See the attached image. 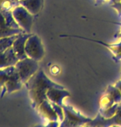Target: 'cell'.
Returning <instances> with one entry per match:
<instances>
[{
	"label": "cell",
	"mask_w": 121,
	"mask_h": 127,
	"mask_svg": "<svg viewBox=\"0 0 121 127\" xmlns=\"http://www.w3.org/2000/svg\"><path fill=\"white\" fill-rule=\"evenodd\" d=\"M29 92L30 98L32 101L33 108H38L45 100H46V93L51 88H64V86L53 82L47 77L42 69H39L27 82L25 83Z\"/></svg>",
	"instance_id": "6da1fadb"
},
{
	"label": "cell",
	"mask_w": 121,
	"mask_h": 127,
	"mask_svg": "<svg viewBox=\"0 0 121 127\" xmlns=\"http://www.w3.org/2000/svg\"><path fill=\"white\" fill-rule=\"evenodd\" d=\"M23 83L17 73L15 65L0 68V88L1 97L6 93H12L22 88Z\"/></svg>",
	"instance_id": "7a4b0ae2"
},
{
	"label": "cell",
	"mask_w": 121,
	"mask_h": 127,
	"mask_svg": "<svg viewBox=\"0 0 121 127\" xmlns=\"http://www.w3.org/2000/svg\"><path fill=\"white\" fill-rule=\"evenodd\" d=\"M15 67L23 84L39 70L38 61L30 57L18 60L15 64Z\"/></svg>",
	"instance_id": "3957f363"
},
{
	"label": "cell",
	"mask_w": 121,
	"mask_h": 127,
	"mask_svg": "<svg viewBox=\"0 0 121 127\" xmlns=\"http://www.w3.org/2000/svg\"><path fill=\"white\" fill-rule=\"evenodd\" d=\"M64 112V119L60 124V126L62 127H75L81 126L83 125H87L88 122H90L92 119L85 117L82 114L75 111L72 106H63Z\"/></svg>",
	"instance_id": "277c9868"
},
{
	"label": "cell",
	"mask_w": 121,
	"mask_h": 127,
	"mask_svg": "<svg viewBox=\"0 0 121 127\" xmlns=\"http://www.w3.org/2000/svg\"><path fill=\"white\" fill-rule=\"evenodd\" d=\"M25 51L27 57L36 60V61L42 60L45 55V49L38 35L32 34L27 39L25 45Z\"/></svg>",
	"instance_id": "5b68a950"
},
{
	"label": "cell",
	"mask_w": 121,
	"mask_h": 127,
	"mask_svg": "<svg viewBox=\"0 0 121 127\" xmlns=\"http://www.w3.org/2000/svg\"><path fill=\"white\" fill-rule=\"evenodd\" d=\"M15 20L19 27L26 33H30L33 24V15L22 5H18L12 10Z\"/></svg>",
	"instance_id": "8992f818"
},
{
	"label": "cell",
	"mask_w": 121,
	"mask_h": 127,
	"mask_svg": "<svg viewBox=\"0 0 121 127\" xmlns=\"http://www.w3.org/2000/svg\"><path fill=\"white\" fill-rule=\"evenodd\" d=\"M88 126H121V102L119 104L116 112L112 117L105 118L100 115V113L97 114V117L92 119L90 122L87 124Z\"/></svg>",
	"instance_id": "52a82bcc"
},
{
	"label": "cell",
	"mask_w": 121,
	"mask_h": 127,
	"mask_svg": "<svg viewBox=\"0 0 121 127\" xmlns=\"http://www.w3.org/2000/svg\"><path fill=\"white\" fill-rule=\"evenodd\" d=\"M121 102V92L115 86L110 85L105 91V94L101 100L102 109L108 108L115 103Z\"/></svg>",
	"instance_id": "ba28073f"
},
{
	"label": "cell",
	"mask_w": 121,
	"mask_h": 127,
	"mask_svg": "<svg viewBox=\"0 0 121 127\" xmlns=\"http://www.w3.org/2000/svg\"><path fill=\"white\" fill-rule=\"evenodd\" d=\"M32 34H31V33H26V32L20 33L16 38V40H14L12 46L13 48L15 54H16V55L19 60L25 59V58L27 57L26 51H25V45H26L27 39Z\"/></svg>",
	"instance_id": "9c48e42d"
},
{
	"label": "cell",
	"mask_w": 121,
	"mask_h": 127,
	"mask_svg": "<svg viewBox=\"0 0 121 127\" xmlns=\"http://www.w3.org/2000/svg\"><path fill=\"white\" fill-rule=\"evenodd\" d=\"M47 98L51 101L63 106H64V99L68 96H70V93L65 90L64 88H51L48 89L46 93Z\"/></svg>",
	"instance_id": "30bf717a"
},
{
	"label": "cell",
	"mask_w": 121,
	"mask_h": 127,
	"mask_svg": "<svg viewBox=\"0 0 121 127\" xmlns=\"http://www.w3.org/2000/svg\"><path fill=\"white\" fill-rule=\"evenodd\" d=\"M20 60L15 54L12 46L7 48L6 50L0 52V68L15 65Z\"/></svg>",
	"instance_id": "8fae6325"
},
{
	"label": "cell",
	"mask_w": 121,
	"mask_h": 127,
	"mask_svg": "<svg viewBox=\"0 0 121 127\" xmlns=\"http://www.w3.org/2000/svg\"><path fill=\"white\" fill-rule=\"evenodd\" d=\"M38 110L40 111V113L44 117L47 118L49 121H59V116H58L56 112H55L54 109L53 108L52 104L49 99L45 100L40 104L38 107Z\"/></svg>",
	"instance_id": "7c38bea8"
},
{
	"label": "cell",
	"mask_w": 121,
	"mask_h": 127,
	"mask_svg": "<svg viewBox=\"0 0 121 127\" xmlns=\"http://www.w3.org/2000/svg\"><path fill=\"white\" fill-rule=\"evenodd\" d=\"M25 32L22 28L15 29L10 27L6 23L3 14L0 12V38L8 37L14 35H18L20 33Z\"/></svg>",
	"instance_id": "4fadbf2b"
},
{
	"label": "cell",
	"mask_w": 121,
	"mask_h": 127,
	"mask_svg": "<svg viewBox=\"0 0 121 127\" xmlns=\"http://www.w3.org/2000/svg\"><path fill=\"white\" fill-rule=\"evenodd\" d=\"M20 5L26 7L33 16H36L42 8L43 0H20Z\"/></svg>",
	"instance_id": "5bb4252c"
},
{
	"label": "cell",
	"mask_w": 121,
	"mask_h": 127,
	"mask_svg": "<svg viewBox=\"0 0 121 127\" xmlns=\"http://www.w3.org/2000/svg\"><path fill=\"white\" fill-rule=\"evenodd\" d=\"M20 5V0H0V12L12 11V8Z\"/></svg>",
	"instance_id": "9a60e30c"
},
{
	"label": "cell",
	"mask_w": 121,
	"mask_h": 127,
	"mask_svg": "<svg viewBox=\"0 0 121 127\" xmlns=\"http://www.w3.org/2000/svg\"><path fill=\"white\" fill-rule=\"evenodd\" d=\"M4 16L5 21H6V23L10 27L12 28H15V29H20L21 27H19V25L17 24V22L15 20L13 15H12V11H4V12H1Z\"/></svg>",
	"instance_id": "2e32d148"
},
{
	"label": "cell",
	"mask_w": 121,
	"mask_h": 127,
	"mask_svg": "<svg viewBox=\"0 0 121 127\" xmlns=\"http://www.w3.org/2000/svg\"><path fill=\"white\" fill-rule=\"evenodd\" d=\"M17 35H12V36H8V37L0 38V52L4 51L7 48L12 46L14 40H16V38L17 37Z\"/></svg>",
	"instance_id": "e0dca14e"
},
{
	"label": "cell",
	"mask_w": 121,
	"mask_h": 127,
	"mask_svg": "<svg viewBox=\"0 0 121 127\" xmlns=\"http://www.w3.org/2000/svg\"><path fill=\"white\" fill-rule=\"evenodd\" d=\"M119 104L120 103H115L113 106H110V107L102 109V110L100 111V115H101L102 116H104L105 118L112 117V116L115 114V112H116L118 106H119Z\"/></svg>",
	"instance_id": "ac0fdd59"
},
{
	"label": "cell",
	"mask_w": 121,
	"mask_h": 127,
	"mask_svg": "<svg viewBox=\"0 0 121 127\" xmlns=\"http://www.w3.org/2000/svg\"><path fill=\"white\" fill-rule=\"evenodd\" d=\"M92 41L100 43V44H102V45H105V46H107L110 50H111L113 54H115V56L117 57V60L121 59V43H120V44H118V45H110L105 44V43H103L102 41H99V40H92Z\"/></svg>",
	"instance_id": "d6986e66"
},
{
	"label": "cell",
	"mask_w": 121,
	"mask_h": 127,
	"mask_svg": "<svg viewBox=\"0 0 121 127\" xmlns=\"http://www.w3.org/2000/svg\"><path fill=\"white\" fill-rule=\"evenodd\" d=\"M50 102H51V101H50ZM51 104H52L53 108L54 109L55 112H56L58 116H59V121H64V112L63 106L58 105V104L54 103V102H51Z\"/></svg>",
	"instance_id": "ffe728a7"
},
{
	"label": "cell",
	"mask_w": 121,
	"mask_h": 127,
	"mask_svg": "<svg viewBox=\"0 0 121 127\" xmlns=\"http://www.w3.org/2000/svg\"><path fill=\"white\" fill-rule=\"evenodd\" d=\"M115 87H116L118 89H119L120 92H121V80H120V81H118V82L115 83Z\"/></svg>",
	"instance_id": "44dd1931"
},
{
	"label": "cell",
	"mask_w": 121,
	"mask_h": 127,
	"mask_svg": "<svg viewBox=\"0 0 121 127\" xmlns=\"http://www.w3.org/2000/svg\"><path fill=\"white\" fill-rule=\"evenodd\" d=\"M121 1V0H112V2H120Z\"/></svg>",
	"instance_id": "7402d4cb"
},
{
	"label": "cell",
	"mask_w": 121,
	"mask_h": 127,
	"mask_svg": "<svg viewBox=\"0 0 121 127\" xmlns=\"http://www.w3.org/2000/svg\"><path fill=\"white\" fill-rule=\"evenodd\" d=\"M120 37L121 38V32H120Z\"/></svg>",
	"instance_id": "603a6c76"
},
{
	"label": "cell",
	"mask_w": 121,
	"mask_h": 127,
	"mask_svg": "<svg viewBox=\"0 0 121 127\" xmlns=\"http://www.w3.org/2000/svg\"><path fill=\"white\" fill-rule=\"evenodd\" d=\"M111 1H112V0H111Z\"/></svg>",
	"instance_id": "cb8c5ba5"
}]
</instances>
